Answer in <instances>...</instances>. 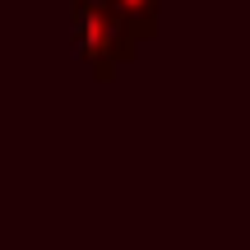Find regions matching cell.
I'll return each instance as SVG.
<instances>
[{"label":"cell","instance_id":"1","mask_svg":"<svg viewBox=\"0 0 250 250\" xmlns=\"http://www.w3.org/2000/svg\"><path fill=\"white\" fill-rule=\"evenodd\" d=\"M70 37H74V56L83 65H93V79L98 83H107L116 74V65L134 61V51H139L134 33L102 0H74L70 5Z\"/></svg>","mask_w":250,"mask_h":250},{"label":"cell","instance_id":"2","mask_svg":"<svg viewBox=\"0 0 250 250\" xmlns=\"http://www.w3.org/2000/svg\"><path fill=\"white\" fill-rule=\"evenodd\" d=\"M102 5L134 33V42H153L158 37V0H102Z\"/></svg>","mask_w":250,"mask_h":250}]
</instances>
